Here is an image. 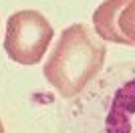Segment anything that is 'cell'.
Masks as SVG:
<instances>
[{
    "label": "cell",
    "mask_w": 135,
    "mask_h": 133,
    "mask_svg": "<svg viewBox=\"0 0 135 133\" xmlns=\"http://www.w3.org/2000/svg\"><path fill=\"white\" fill-rule=\"evenodd\" d=\"M93 26L101 40L135 46V0H105L93 12Z\"/></svg>",
    "instance_id": "cell-4"
},
{
    "label": "cell",
    "mask_w": 135,
    "mask_h": 133,
    "mask_svg": "<svg viewBox=\"0 0 135 133\" xmlns=\"http://www.w3.org/2000/svg\"><path fill=\"white\" fill-rule=\"evenodd\" d=\"M55 36V28L38 10H18L6 22L4 50L18 65H38Z\"/></svg>",
    "instance_id": "cell-3"
},
{
    "label": "cell",
    "mask_w": 135,
    "mask_h": 133,
    "mask_svg": "<svg viewBox=\"0 0 135 133\" xmlns=\"http://www.w3.org/2000/svg\"><path fill=\"white\" fill-rule=\"evenodd\" d=\"M65 133H135V61L113 65L67 111Z\"/></svg>",
    "instance_id": "cell-1"
},
{
    "label": "cell",
    "mask_w": 135,
    "mask_h": 133,
    "mask_svg": "<svg viewBox=\"0 0 135 133\" xmlns=\"http://www.w3.org/2000/svg\"><path fill=\"white\" fill-rule=\"evenodd\" d=\"M107 46L91 26L77 22L61 32L42 75L65 101L77 99L103 71Z\"/></svg>",
    "instance_id": "cell-2"
},
{
    "label": "cell",
    "mask_w": 135,
    "mask_h": 133,
    "mask_svg": "<svg viewBox=\"0 0 135 133\" xmlns=\"http://www.w3.org/2000/svg\"><path fill=\"white\" fill-rule=\"evenodd\" d=\"M0 133H4V125H2V121H0Z\"/></svg>",
    "instance_id": "cell-5"
}]
</instances>
